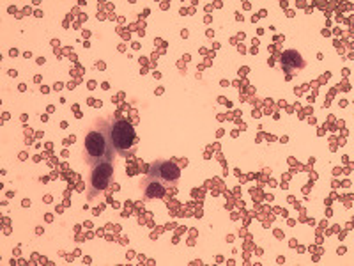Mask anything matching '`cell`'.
<instances>
[{
	"instance_id": "obj_2",
	"label": "cell",
	"mask_w": 354,
	"mask_h": 266,
	"mask_svg": "<svg viewBox=\"0 0 354 266\" xmlns=\"http://www.w3.org/2000/svg\"><path fill=\"white\" fill-rule=\"evenodd\" d=\"M110 141L117 154L129 157L135 151V130L124 119H117L110 126Z\"/></svg>"
},
{
	"instance_id": "obj_1",
	"label": "cell",
	"mask_w": 354,
	"mask_h": 266,
	"mask_svg": "<svg viewBox=\"0 0 354 266\" xmlns=\"http://www.w3.org/2000/svg\"><path fill=\"white\" fill-rule=\"evenodd\" d=\"M113 150L112 141H110V128L106 126L105 119H100L96 123V128L91 130L85 137L84 148V160L88 167H94L101 161H113Z\"/></svg>"
},
{
	"instance_id": "obj_3",
	"label": "cell",
	"mask_w": 354,
	"mask_h": 266,
	"mask_svg": "<svg viewBox=\"0 0 354 266\" xmlns=\"http://www.w3.org/2000/svg\"><path fill=\"white\" fill-rule=\"evenodd\" d=\"M112 179H113V167L110 161H101V163H97V166L91 167V172H88V179H87L88 199H94L100 194H103V192L112 185Z\"/></svg>"
},
{
	"instance_id": "obj_5",
	"label": "cell",
	"mask_w": 354,
	"mask_h": 266,
	"mask_svg": "<svg viewBox=\"0 0 354 266\" xmlns=\"http://www.w3.org/2000/svg\"><path fill=\"white\" fill-rule=\"evenodd\" d=\"M142 194H144L145 199H163L165 195L167 186L163 183H160L158 179H153V177L145 176L140 183Z\"/></svg>"
},
{
	"instance_id": "obj_6",
	"label": "cell",
	"mask_w": 354,
	"mask_h": 266,
	"mask_svg": "<svg viewBox=\"0 0 354 266\" xmlns=\"http://www.w3.org/2000/svg\"><path fill=\"white\" fill-rule=\"evenodd\" d=\"M305 66V61L301 59L298 52H294V50H287L283 52L282 55V68L286 69L287 73H294V71H299V69Z\"/></svg>"
},
{
	"instance_id": "obj_4",
	"label": "cell",
	"mask_w": 354,
	"mask_h": 266,
	"mask_svg": "<svg viewBox=\"0 0 354 266\" xmlns=\"http://www.w3.org/2000/svg\"><path fill=\"white\" fill-rule=\"evenodd\" d=\"M179 174H181V170H179V167H177L174 161L163 160L154 161L153 166L149 167V170H147V176L163 183L167 188H174V186L177 185V181H179Z\"/></svg>"
}]
</instances>
